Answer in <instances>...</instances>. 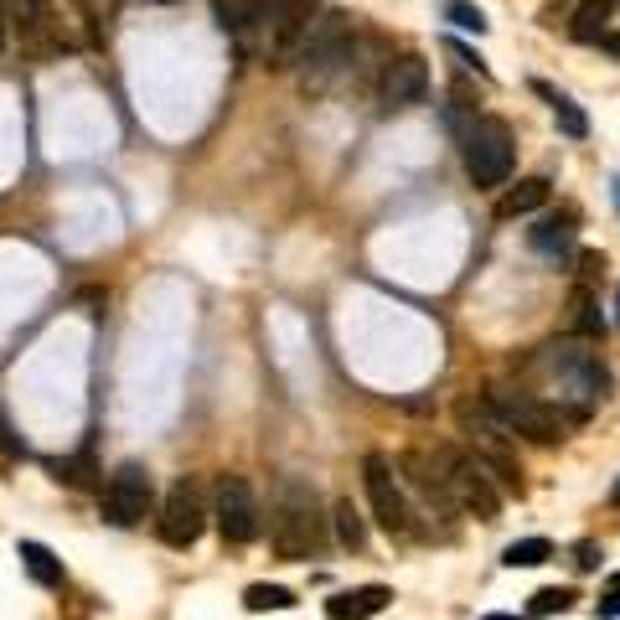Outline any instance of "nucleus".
Listing matches in <instances>:
<instances>
[{
	"mask_svg": "<svg viewBox=\"0 0 620 620\" xmlns=\"http://www.w3.org/2000/svg\"><path fill=\"white\" fill-rule=\"evenodd\" d=\"M538 373H548V378H553V388H559L563 424H569V419L585 424L610 398V388H616L610 367L600 363L585 342H548V347L538 352Z\"/></svg>",
	"mask_w": 620,
	"mask_h": 620,
	"instance_id": "nucleus-1",
	"label": "nucleus"
},
{
	"mask_svg": "<svg viewBox=\"0 0 620 620\" xmlns=\"http://www.w3.org/2000/svg\"><path fill=\"white\" fill-rule=\"evenodd\" d=\"M332 538V517L321 507L316 486L301 476H285L274 491V512H270V548L279 559H316Z\"/></svg>",
	"mask_w": 620,
	"mask_h": 620,
	"instance_id": "nucleus-2",
	"label": "nucleus"
},
{
	"mask_svg": "<svg viewBox=\"0 0 620 620\" xmlns=\"http://www.w3.org/2000/svg\"><path fill=\"white\" fill-rule=\"evenodd\" d=\"M357 62V47H352V16L342 11H316L311 31H305V47L295 68H301V89L305 93H326L336 78L352 73Z\"/></svg>",
	"mask_w": 620,
	"mask_h": 620,
	"instance_id": "nucleus-3",
	"label": "nucleus"
},
{
	"mask_svg": "<svg viewBox=\"0 0 620 620\" xmlns=\"http://www.w3.org/2000/svg\"><path fill=\"white\" fill-rule=\"evenodd\" d=\"M455 429L470 439V455L481 460V470L491 481L507 486V491H522V466L512 455V435H507V424L491 414V404L481 394H466L455 404Z\"/></svg>",
	"mask_w": 620,
	"mask_h": 620,
	"instance_id": "nucleus-4",
	"label": "nucleus"
},
{
	"mask_svg": "<svg viewBox=\"0 0 620 620\" xmlns=\"http://www.w3.org/2000/svg\"><path fill=\"white\" fill-rule=\"evenodd\" d=\"M429 466H435V476L445 481V491H450L455 512H470V517H481V522H497L501 491H497V481L481 470L476 455L455 450V445H435V450H429Z\"/></svg>",
	"mask_w": 620,
	"mask_h": 620,
	"instance_id": "nucleus-5",
	"label": "nucleus"
},
{
	"mask_svg": "<svg viewBox=\"0 0 620 620\" xmlns=\"http://www.w3.org/2000/svg\"><path fill=\"white\" fill-rule=\"evenodd\" d=\"M486 404H491V414H497L501 424H507V435H522V439H532V445H559L563 439V414H559V404H548V398H538V394H528V388H517V383H491L486 388Z\"/></svg>",
	"mask_w": 620,
	"mask_h": 620,
	"instance_id": "nucleus-6",
	"label": "nucleus"
},
{
	"mask_svg": "<svg viewBox=\"0 0 620 620\" xmlns=\"http://www.w3.org/2000/svg\"><path fill=\"white\" fill-rule=\"evenodd\" d=\"M460 155H466V176H470L476 192H497V186H507L512 161H517L512 124L497 120V114H481V120L466 130V140H460Z\"/></svg>",
	"mask_w": 620,
	"mask_h": 620,
	"instance_id": "nucleus-7",
	"label": "nucleus"
},
{
	"mask_svg": "<svg viewBox=\"0 0 620 620\" xmlns=\"http://www.w3.org/2000/svg\"><path fill=\"white\" fill-rule=\"evenodd\" d=\"M363 486H367V507H373V517H378V528L388 538H424V522L414 512V501L404 491V481H398L388 455H378V450L363 455Z\"/></svg>",
	"mask_w": 620,
	"mask_h": 620,
	"instance_id": "nucleus-8",
	"label": "nucleus"
},
{
	"mask_svg": "<svg viewBox=\"0 0 620 620\" xmlns=\"http://www.w3.org/2000/svg\"><path fill=\"white\" fill-rule=\"evenodd\" d=\"M207 517L217 522L223 543H233V548L254 543L258 532H264L258 497H254V486L243 481V476H217V486H212V512Z\"/></svg>",
	"mask_w": 620,
	"mask_h": 620,
	"instance_id": "nucleus-9",
	"label": "nucleus"
},
{
	"mask_svg": "<svg viewBox=\"0 0 620 620\" xmlns=\"http://www.w3.org/2000/svg\"><path fill=\"white\" fill-rule=\"evenodd\" d=\"M311 21H316V6L311 0H270L264 37H258V58L270 62V68H295Z\"/></svg>",
	"mask_w": 620,
	"mask_h": 620,
	"instance_id": "nucleus-10",
	"label": "nucleus"
},
{
	"mask_svg": "<svg viewBox=\"0 0 620 620\" xmlns=\"http://www.w3.org/2000/svg\"><path fill=\"white\" fill-rule=\"evenodd\" d=\"M151 507H155L151 470L140 466V460H124V466L104 481L99 517H104L109 528H135V522H145V517H151Z\"/></svg>",
	"mask_w": 620,
	"mask_h": 620,
	"instance_id": "nucleus-11",
	"label": "nucleus"
},
{
	"mask_svg": "<svg viewBox=\"0 0 620 620\" xmlns=\"http://www.w3.org/2000/svg\"><path fill=\"white\" fill-rule=\"evenodd\" d=\"M394 470H398V481H404V491H414V512L419 517H435L439 528L445 532H455V501H450V491H445V481L435 476V466H429V455L424 450H404L394 460Z\"/></svg>",
	"mask_w": 620,
	"mask_h": 620,
	"instance_id": "nucleus-12",
	"label": "nucleus"
},
{
	"mask_svg": "<svg viewBox=\"0 0 620 620\" xmlns=\"http://www.w3.org/2000/svg\"><path fill=\"white\" fill-rule=\"evenodd\" d=\"M202 528H207V501H202L197 481H176L166 491V501H161V517H155V532H161V543L176 548V553H186V548L202 538Z\"/></svg>",
	"mask_w": 620,
	"mask_h": 620,
	"instance_id": "nucleus-13",
	"label": "nucleus"
},
{
	"mask_svg": "<svg viewBox=\"0 0 620 620\" xmlns=\"http://www.w3.org/2000/svg\"><path fill=\"white\" fill-rule=\"evenodd\" d=\"M212 16H217V31L233 37L243 58H258V37H264V16H270V0H212Z\"/></svg>",
	"mask_w": 620,
	"mask_h": 620,
	"instance_id": "nucleus-14",
	"label": "nucleus"
},
{
	"mask_svg": "<svg viewBox=\"0 0 620 620\" xmlns=\"http://www.w3.org/2000/svg\"><path fill=\"white\" fill-rule=\"evenodd\" d=\"M429 99V68H424L419 52H404V58L388 62L383 73V109L398 114V109H419Z\"/></svg>",
	"mask_w": 620,
	"mask_h": 620,
	"instance_id": "nucleus-15",
	"label": "nucleus"
},
{
	"mask_svg": "<svg viewBox=\"0 0 620 620\" xmlns=\"http://www.w3.org/2000/svg\"><path fill=\"white\" fill-rule=\"evenodd\" d=\"M532 254L548 258V264H569L579 254L575 248V217H543L538 227H528Z\"/></svg>",
	"mask_w": 620,
	"mask_h": 620,
	"instance_id": "nucleus-16",
	"label": "nucleus"
},
{
	"mask_svg": "<svg viewBox=\"0 0 620 620\" xmlns=\"http://www.w3.org/2000/svg\"><path fill=\"white\" fill-rule=\"evenodd\" d=\"M394 590L388 585H363V590H342L326 600V616L332 620H373L378 610H388Z\"/></svg>",
	"mask_w": 620,
	"mask_h": 620,
	"instance_id": "nucleus-17",
	"label": "nucleus"
},
{
	"mask_svg": "<svg viewBox=\"0 0 620 620\" xmlns=\"http://www.w3.org/2000/svg\"><path fill=\"white\" fill-rule=\"evenodd\" d=\"M16 559H21V569H27V575L37 579L42 590H62V559L47 543H37V538H21Z\"/></svg>",
	"mask_w": 620,
	"mask_h": 620,
	"instance_id": "nucleus-18",
	"label": "nucleus"
},
{
	"mask_svg": "<svg viewBox=\"0 0 620 620\" xmlns=\"http://www.w3.org/2000/svg\"><path fill=\"white\" fill-rule=\"evenodd\" d=\"M610 16H616V0H579L575 21H569V37L585 47H594L610 31Z\"/></svg>",
	"mask_w": 620,
	"mask_h": 620,
	"instance_id": "nucleus-19",
	"label": "nucleus"
},
{
	"mask_svg": "<svg viewBox=\"0 0 620 620\" xmlns=\"http://www.w3.org/2000/svg\"><path fill=\"white\" fill-rule=\"evenodd\" d=\"M548 202V176H528V182H517L507 197L497 202V217H528Z\"/></svg>",
	"mask_w": 620,
	"mask_h": 620,
	"instance_id": "nucleus-20",
	"label": "nucleus"
},
{
	"mask_svg": "<svg viewBox=\"0 0 620 620\" xmlns=\"http://www.w3.org/2000/svg\"><path fill=\"white\" fill-rule=\"evenodd\" d=\"M532 89L543 93L548 104H553V120H559V130L569 140H585L590 135V120H585V109L575 104V99H569V93H559V89H548V83H532Z\"/></svg>",
	"mask_w": 620,
	"mask_h": 620,
	"instance_id": "nucleus-21",
	"label": "nucleus"
},
{
	"mask_svg": "<svg viewBox=\"0 0 620 620\" xmlns=\"http://www.w3.org/2000/svg\"><path fill=\"white\" fill-rule=\"evenodd\" d=\"M332 528H336V543L342 548H352V553H363L367 548V522H363V512L352 507V497H342L332 507Z\"/></svg>",
	"mask_w": 620,
	"mask_h": 620,
	"instance_id": "nucleus-22",
	"label": "nucleus"
},
{
	"mask_svg": "<svg viewBox=\"0 0 620 620\" xmlns=\"http://www.w3.org/2000/svg\"><path fill=\"white\" fill-rule=\"evenodd\" d=\"M243 606L254 610V616H264V610H295L301 600H295V590H285V585H248V590H243Z\"/></svg>",
	"mask_w": 620,
	"mask_h": 620,
	"instance_id": "nucleus-23",
	"label": "nucleus"
},
{
	"mask_svg": "<svg viewBox=\"0 0 620 620\" xmlns=\"http://www.w3.org/2000/svg\"><path fill=\"white\" fill-rule=\"evenodd\" d=\"M548 559H553V543L548 538H522V543H507V553H501L507 569H538Z\"/></svg>",
	"mask_w": 620,
	"mask_h": 620,
	"instance_id": "nucleus-24",
	"label": "nucleus"
},
{
	"mask_svg": "<svg viewBox=\"0 0 620 620\" xmlns=\"http://www.w3.org/2000/svg\"><path fill=\"white\" fill-rule=\"evenodd\" d=\"M569 606H575V590H559V585H548V590L532 594L528 616H563Z\"/></svg>",
	"mask_w": 620,
	"mask_h": 620,
	"instance_id": "nucleus-25",
	"label": "nucleus"
},
{
	"mask_svg": "<svg viewBox=\"0 0 620 620\" xmlns=\"http://www.w3.org/2000/svg\"><path fill=\"white\" fill-rule=\"evenodd\" d=\"M575 326L585 336H600L610 326L606 316H600V311H594V301H590V289H575Z\"/></svg>",
	"mask_w": 620,
	"mask_h": 620,
	"instance_id": "nucleus-26",
	"label": "nucleus"
},
{
	"mask_svg": "<svg viewBox=\"0 0 620 620\" xmlns=\"http://www.w3.org/2000/svg\"><path fill=\"white\" fill-rule=\"evenodd\" d=\"M89 455H78V460H52V476H58V481H68V486H89L93 476H89Z\"/></svg>",
	"mask_w": 620,
	"mask_h": 620,
	"instance_id": "nucleus-27",
	"label": "nucleus"
},
{
	"mask_svg": "<svg viewBox=\"0 0 620 620\" xmlns=\"http://www.w3.org/2000/svg\"><path fill=\"white\" fill-rule=\"evenodd\" d=\"M450 21H455L460 31H476V37L486 31V16L476 11V6H466V0H450Z\"/></svg>",
	"mask_w": 620,
	"mask_h": 620,
	"instance_id": "nucleus-28",
	"label": "nucleus"
},
{
	"mask_svg": "<svg viewBox=\"0 0 620 620\" xmlns=\"http://www.w3.org/2000/svg\"><path fill=\"white\" fill-rule=\"evenodd\" d=\"M6 11H11L21 27H31V21H42L47 16V0H6Z\"/></svg>",
	"mask_w": 620,
	"mask_h": 620,
	"instance_id": "nucleus-29",
	"label": "nucleus"
},
{
	"mask_svg": "<svg viewBox=\"0 0 620 620\" xmlns=\"http://www.w3.org/2000/svg\"><path fill=\"white\" fill-rule=\"evenodd\" d=\"M0 455H27V445H21V435H16L11 414H6V404H0Z\"/></svg>",
	"mask_w": 620,
	"mask_h": 620,
	"instance_id": "nucleus-30",
	"label": "nucleus"
},
{
	"mask_svg": "<svg viewBox=\"0 0 620 620\" xmlns=\"http://www.w3.org/2000/svg\"><path fill=\"white\" fill-rule=\"evenodd\" d=\"M78 11H83V21H89V27H104L109 16H114V0H73Z\"/></svg>",
	"mask_w": 620,
	"mask_h": 620,
	"instance_id": "nucleus-31",
	"label": "nucleus"
},
{
	"mask_svg": "<svg viewBox=\"0 0 620 620\" xmlns=\"http://www.w3.org/2000/svg\"><path fill=\"white\" fill-rule=\"evenodd\" d=\"M600 559H606V553H600V543H590V538H585V543H575V569H585V575H590V569H600Z\"/></svg>",
	"mask_w": 620,
	"mask_h": 620,
	"instance_id": "nucleus-32",
	"label": "nucleus"
},
{
	"mask_svg": "<svg viewBox=\"0 0 620 620\" xmlns=\"http://www.w3.org/2000/svg\"><path fill=\"white\" fill-rule=\"evenodd\" d=\"M450 52H455V58H460V68H470V73L481 78V83H486V78H491V73H486V62H481V52H470L466 42H450Z\"/></svg>",
	"mask_w": 620,
	"mask_h": 620,
	"instance_id": "nucleus-33",
	"label": "nucleus"
},
{
	"mask_svg": "<svg viewBox=\"0 0 620 620\" xmlns=\"http://www.w3.org/2000/svg\"><path fill=\"white\" fill-rule=\"evenodd\" d=\"M594 616H600V620H616L620 616V575H610V590H606V600L594 606Z\"/></svg>",
	"mask_w": 620,
	"mask_h": 620,
	"instance_id": "nucleus-34",
	"label": "nucleus"
},
{
	"mask_svg": "<svg viewBox=\"0 0 620 620\" xmlns=\"http://www.w3.org/2000/svg\"><path fill=\"white\" fill-rule=\"evenodd\" d=\"M594 47H606L610 58H620V37H616V31H606V37H600V42H594Z\"/></svg>",
	"mask_w": 620,
	"mask_h": 620,
	"instance_id": "nucleus-35",
	"label": "nucleus"
},
{
	"mask_svg": "<svg viewBox=\"0 0 620 620\" xmlns=\"http://www.w3.org/2000/svg\"><path fill=\"white\" fill-rule=\"evenodd\" d=\"M610 197H616V212H620V176H610Z\"/></svg>",
	"mask_w": 620,
	"mask_h": 620,
	"instance_id": "nucleus-36",
	"label": "nucleus"
},
{
	"mask_svg": "<svg viewBox=\"0 0 620 620\" xmlns=\"http://www.w3.org/2000/svg\"><path fill=\"white\" fill-rule=\"evenodd\" d=\"M610 501H616V507H620V476H616V486H610Z\"/></svg>",
	"mask_w": 620,
	"mask_h": 620,
	"instance_id": "nucleus-37",
	"label": "nucleus"
},
{
	"mask_svg": "<svg viewBox=\"0 0 620 620\" xmlns=\"http://www.w3.org/2000/svg\"><path fill=\"white\" fill-rule=\"evenodd\" d=\"M145 6H176V0H145Z\"/></svg>",
	"mask_w": 620,
	"mask_h": 620,
	"instance_id": "nucleus-38",
	"label": "nucleus"
},
{
	"mask_svg": "<svg viewBox=\"0 0 620 620\" xmlns=\"http://www.w3.org/2000/svg\"><path fill=\"white\" fill-rule=\"evenodd\" d=\"M616 326H620V289H616Z\"/></svg>",
	"mask_w": 620,
	"mask_h": 620,
	"instance_id": "nucleus-39",
	"label": "nucleus"
},
{
	"mask_svg": "<svg viewBox=\"0 0 620 620\" xmlns=\"http://www.w3.org/2000/svg\"><path fill=\"white\" fill-rule=\"evenodd\" d=\"M486 620H522V616H486Z\"/></svg>",
	"mask_w": 620,
	"mask_h": 620,
	"instance_id": "nucleus-40",
	"label": "nucleus"
}]
</instances>
